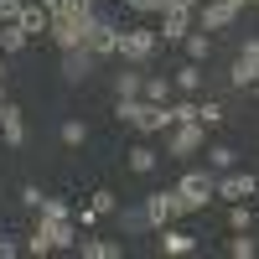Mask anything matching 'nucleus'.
Wrapping results in <instances>:
<instances>
[{"label":"nucleus","instance_id":"1","mask_svg":"<svg viewBox=\"0 0 259 259\" xmlns=\"http://www.w3.org/2000/svg\"><path fill=\"white\" fill-rule=\"evenodd\" d=\"M119 119H124L130 130H140V135H161V130L171 124V109L135 94V99H119Z\"/></svg>","mask_w":259,"mask_h":259},{"label":"nucleus","instance_id":"2","mask_svg":"<svg viewBox=\"0 0 259 259\" xmlns=\"http://www.w3.org/2000/svg\"><path fill=\"white\" fill-rule=\"evenodd\" d=\"M156 31L150 26H119V47H114V57L119 62H130V68H145L150 57H156Z\"/></svg>","mask_w":259,"mask_h":259},{"label":"nucleus","instance_id":"3","mask_svg":"<svg viewBox=\"0 0 259 259\" xmlns=\"http://www.w3.org/2000/svg\"><path fill=\"white\" fill-rule=\"evenodd\" d=\"M177 197H182V212H197V207H207L212 197H218V171H187V177L177 182Z\"/></svg>","mask_w":259,"mask_h":259},{"label":"nucleus","instance_id":"4","mask_svg":"<svg viewBox=\"0 0 259 259\" xmlns=\"http://www.w3.org/2000/svg\"><path fill=\"white\" fill-rule=\"evenodd\" d=\"M161 135H166V156H197V150L207 145V124L202 119H182V124H166L161 130Z\"/></svg>","mask_w":259,"mask_h":259},{"label":"nucleus","instance_id":"5","mask_svg":"<svg viewBox=\"0 0 259 259\" xmlns=\"http://www.w3.org/2000/svg\"><path fill=\"white\" fill-rule=\"evenodd\" d=\"M83 47H89L94 57H114V47H119V21H109V16H89V26H83Z\"/></svg>","mask_w":259,"mask_h":259},{"label":"nucleus","instance_id":"6","mask_svg":"<svg viewBox=\"0 0 259 259\" xmlns=\"http://www.w3.org/2000/svg\"><path fill=\"white\" fill-rule=\"evenodd\" d=\"M145 218H150V233L166 228V223H177V218H182V197H177V187L150 192V197H145Z\"/></svg>","mask_w":259,"mask_h":259},{"label":"nucleus","instance_id":"7","mask_svg":"<svg viewBox=\"0 0 259 259\" xmlns=\"http://www.w3.org/2000/svg\"><path fill=\"white\" fill-rule=\"evenodd\" d=\"M254 192H259V177H254V171H239V166H233V171H218V197L249 202Z\"/></svg>","mask_w":259,"mask_h":259},{"label":"nucleus","instance_id":"8","mask_svg":"<svg viewBox=\"0 0 259 259\" xmlns=\"http://www.w3.org/2000/svg\"><path fill=\"white\" fill-rule=\"evenodd\" d=\"M192 21H197L202 31H223L228 21H239V6H228V0H202V6H197V16H192Z\"/></svg>","mask_w":259,"mask_h":259},{"label":"nucleus","instance_id":"9","mask_svg":"<svg viewBox=\"0 0 259 259\" xmlns=\"http://www.w3.org/2000/svg\"><path fill=\"white\" fill-rule=\"evenodd\" d=\"M36 228L52 239V249H78V233H83L73 218H41V212H36Z\"/></svg>","mask_w":259,"mask_h":259},{"label":"nucleus","instance_id":"10","mask_svg":"<svg viewBox=\"0 0 259 259\" xmlns=\"http://www.w3.org/2000/svg\"><path fill=\"white\" fill-rule=\"evenodd\" d=\"M0 140H6L11 150L26 145V119H21V109H16L11 99H0Z\"/></svg>","mask_w":259,"mask_h":259},{"label":"nucleus","instance_id":"11","mask_svg":"<svg viewBox=\"0 0 259 259\" xmlns=\"http://www.w3.org/2000/svg\"><path fill=\"white\" fill-rule=\"evenodd\" d=\"M156 233H161V239H156L161 254H197V249H202V239H197V233H187V228H171V223H166V228H156Z\"/></svg>","mask_w":259,"mask_h":259},{"label":"nucleus","instance_id":"12","mask_svg":"<svg viewBox=\"0 0 259 259\" xmlns=\"http://www.w3.org/2000/svg\"><path fill=\"white\" fill-rule=\"evenodd\" d=\"M94 52L89 47H62V73H68V83H83V78H89L94 73Z\"/></svg>","mask_w":259,"mask_h":259},{"label":"nucleus","instance_id":"13","mask_svg":"<svg viewBox=\"0 0 259 259\" xmlns=\"http://www.w3.org/2000/svg\"><path fill=\"white\" fill-rule=\"evenodd\" d=\"M171 83H177V94H192V99H197V94H202V62H192V57H187L182 68L171 73Z\"/></svg>","mask_w":259,"mask_h":259},{"label":"nucleus","instance_id":"14","mask_svg":"<svg viewBox=\"0 0 259 259\" xmlns=\"http://www.w3.org/2000/svg\"><path fill=\"white\" fill-rule=\"evenodd\" d=\"M171 94H177V83H171L166 73H145V83H140V99H150V104H171Z\"/></svg>","mask_w":259,"mask_h":259},{"label":"nucleus","instance_id":"15","mask_svg":"<svg viewBox=\"0 0 259 259\" xmlns=\"http://www.w3.org/2000/svg\"><path fill=\"white\" fill-rule=\"evenodd\" d=\"M192 31V11H161V31L156 36H166V41H182Z\"/></svg>","mask_w":259,"mask_h":259},{"label":"nucleus","instance_id":"16","mask_svg":"<svg viewBox=\"0 0 259 259\" xmlns=\"http://www.w3.org/2000/svg\"><path fill=\"white\" fill-rule=\"evenodd\" d=\"M78 254L83 259H119L124 244H114V239H83V233H78Z\"/></svg>","mask_w":259,"mask_h":259},{"label":"nucleus","instance_id":"17","mask_svg":"<svg viewBox=\"0 0 259 259\" xmlns=\"http://www.w3.org/2000/svg\"><path fill=\"white\" fill-rule=\"evenodd\" d=\"M47 26H52V16H47V6H21V31L26 36H47Z\"/></svg>","mask_w":259,"mask_h":259},{"label":"nucleus","instance_id":"18","mask_svg":"<svg viewBox=\"0 0 259 259\" xmlns=\"http://www.w3.org/2000/svg\"><path fill=\"white\" fill-rule=\"evenodd\" d=\"M182 47H187L192 62H207V52H212V31H187V36H182Z\"/></svg>","mask_w":259,"mask_h":259},{"label":"nucleus","instance_id":"19","mask_svg":"<svg viewBox=\"0 0 259 259\" xmlns=\"http://www.w3.org/2000/svg\"><path fill=\"white\" fill-rule=\"evenodd\" d=\"M156 166H161V150H150V145H135V150H130V171H140V177H150Z\"/></svg>","mask_w":259,"mask_h":259},{"label":"nucleus","instance_id":"20","mask_svg":"<svg viewBox=\"0 0 259 259\" xmlns=\"http://www.w3.org/2000/svg\"><path fill=\"white\" fill-rule=\"evenodd\" d=\"M52 11H62V16H73V21H83V26H89L94 0H52ZM52 11H47V16H52Z\"/></svg>","mask_w":259,"mask_h":259},{"label":"nucleus","instance_id":"21","mask_svg":"<svg viewBox=\"0 0 259 259\" xmlns=\"http://www.w3.org/2000/svg\"><path fill=\"white\" fill-rule=\"evenodd\" d=\"M26 31H21V21H6V26H0V52H21V47H26Z\"/></svg>","mask_w":259,"mask_h":259},{"label":"nucleus","instance_id":"22","mask_svg":"<svg viewBox=\"0 0 259 259\" xmlns=\"http://www.w3.org/2000/svg\"><path fill=\"white\" fill-rule=\"evenodd\" d=\"M207 166L212 171H233V166H239V150H233V145H207Z\"/></svg>","mask_w":259,"mask_h":259},{"label":"nucleus","instance_id":"23","mask_svg":"<svg viewBox=\"0 0 259 259\" xmlns=\"http://www.w3.org/2000/svg\"><path fill=\"white\" fill-rule=\"evenodd\" d=\"M119 228H124V233H150V218H145V202H140V207H124V212H119Z\"/></svg>","mask_w":259,"mask_h":259},{"label":"nucleus","instance_id":"24","mask_svg":"<svg viewBox=\"0 0 259 259\" xmlns=\"http://www.w3.org/2000/svg\"><path fill=\"white\" fill-rule=\"evenodd\" d=\"M197 119H202L207 130H212V124H223V104H218V99H202V94H197Z\"/></svg>","mask_w":259,"mask_h":259},{"label":"nucleus","instance_id":"25","mask_svg":"<svg viewBox=\"0 0 259 259\" xmlns=\"http://www.w3.org/2000/svg\"><path fill=\"white\" fill-rule=\"evenodd\" d=\"M228 254H233V259H254V254H259V244L249 239V228H239V239H228Z\"/></svg>","mask_w":259,"mask_h":259},{"label":"nucleus","instance_id":"26","mask_svg":"<svg viewBox=\"0 0 259 259\" xmlns=\"http://www.w3.org/2000/svg\"><path fill=\"white\" fill-rule=\"evenodd\" d=\"M166 109H171V124H182V119H197V99H192V94H187V99H171Z\"/></svg>","mask_w":259,"mask_h":259},{"label":"nucleus","instance_id":"27","mask_svg":"<svg viewBox=\"0 0 259 259\" xmlns=\"http://www.w3.org/2000/svg\"><path fill=\"white\" fill-rule=\"evenodd\" d=\"M140 83H145V73H119V78H114V94H119V99H135Z\"/></svg>","mask_w":259,"mask_h":259},{"label":"nucleus","instance_id":"28","mask_svg":"<svg viewBox=\"0 0 259 259\" xmlns=\"http://www.w3.org/2000/svg\"><path fill=\"white\" fill-rule=\"evenodd\" d=\"M89 140V124L83 119H62V145H83Z\"/></svg>","mask_w":259,"mask_h":259},{"label":"nucleus","instance_id":"29","mask_svg":"<svg viewBox=\"0 0 259 259\" xmlns=\"http://www.w3.org/2000/svg\"><path fill=\"white\" fill-rule=\"evenodd\" d=\"M41 218H73V202H62V197H41Z\"/></svg>","mask_w":259,"mask_h":259},{"label":"nucleus","instance_id":"30","mask_svg":"<svg viewBox=\"0 0 259 259\" xmlns=\"http://www.w3.org/2000/svg\"><path fill=\"white\" fill-rule=\"evenodd\" d=\"M21 249L41 259V254H52V239H47V233H41V228H31V233H26V244H21Z\"/></svg>","mask_w":259,"mask_h":259},{"label":"nucleus","instance_id":"31","mask_svg":"<svg viewBox=\"0 0 259 259\" xmlns=\"http://www.w3.org/2000/svg\"><path fill=\"white\" fill-rule=\"evenodd\" d=\"M239 62H244V68H249L254 78H259V36H249L244 47H239Z\"/></svg>","mask_w":259,"mask_h":259},{"label":"nucleus","instance_id":"32","mask_svg":"<svg viewBox=\"0 0 259 259\" xmlns=\"http://www.w3.org/2000/svg\"><path fill=\"white\" fill-rule=\"evenodd\" d=\"M94 212H99V218L119 212V197H114V192H94Z\"/></svg>","mask_w":259,"mask_h":259},{"label":"nucleus","instance_id":"33","mask_svg":"<svg viewBox=\"0 0 259 259\" xmlns=\"http://www.w3.org/2000/svg\"><path fill=\"white\" fill-rule=\"evenodd\" d=\"M249 223H254V218H249V202H233V207H228V228L239 233V228H249Z\"/></svg>","mask_w":259,"mask_h":259},{"label":"nucleus","instance_id":"34","mask_svg":"<svg viewBox=\"0 0 259 259\" xmlns=\"http://www.w3.org/2000/svg\"><path fill=\"white\" fill-rule=\"evenodd\" d=\"M228 83H233V89H249V83H254V73L244 68L239 57H233V68H228Z\"/></svg>","mask_w":259,"mask_h":259},{"label":"nucleus","instance_id":"35","mask_svg":"<svg viewBox=\"0 0 259 259\" xmlns=\"http://www.w3.org/2000/svg\"><path fill=\"white\" fill-rule=\"evenodd\" d=\"M124 6L135 11V16H161V6H166V0H124Z\"/></svg>","mask_w":259,"mask_h":259},{"label":"nucleus","instance_id":"36","mask_svg":"<svg viewBox=\"0 0 259 259\" xmlns=\"http://www.w3.org/2000/svg\"><path fill=\"white\" fill-rule=\"evenodd\" d=\"M73 223H78V228H94V223H99V212H94V202H83V207H73Z\"/></svg>","mask_w":259,"mask_h":259},{"label":"nucleus","instance_id":"37","mask_svg":"<svg viewBox=\"0 0 259 259\" xmlns=\"http://www.w3.org/2000/svg\"><path fill=\"white\" fill-rule=\"evenodd\" d=\"M21 6H26V0H0V26H6V21H21Z\"/></svg>","mask_w":259,"mask_h":259},{"label":"nucleus","instance_id":"38","mask_svg":"<svg viewBox=\"0 0 259 259\" xmlns=\"http://www.w3.org/2000/svg\"><path fill=\"white\" fill-rule=\"evenodd\" d=\"M41 197H47L41 187H26V192H21V202H26V207H41Z\"/></svg>","mask_w":259,"mask_h":259},{"label":"nucleus","instance_id":"39","mask_svg":"<svg viewBox=\"0 0 259 259\" xmlns=\"http://www.w3.org/2000/svg\"><path fill=\"white\" fill-rule=\"evenodd\" d=\"M197 6H202V0H166L161 11H197Z\"/></svg>","mask_w":259,"mask_h":259},{"label":"nucleus","instance_id":"40","mask_svg":"<svg viewBox=\"0 0 259 259\" xmlns=\"http://www.w3.org/2000/svg\"><path fill=\"white\" fill-rule=\"evenodd\" d=\"M16 254H21V244H16V239H0V259H16Z\"/></svg>","mask_w":259,"mask_h":259},{"label":"nucleus","instance_id":"41","mask_svg":"<svg viewBox=\"0 0 259 259\" xmlns=\"http://www.w3.org/2000/svg\"><path fill=\"white\" fill-rule=\"evenodd\" d=\"M0 99H6V73H0Z\"/></svg>","mask_w":259,"mask_h":259},{"label":"nucleus","instance_id":"42","mask_svg":"<svg viewBox=\"0 0 259 259\" xmlns=\"http://www.w3.org/2000/svg\"><path fill=\"white\" fill-rule=\"evenodd\" d=\"M228 6H239V11H244V6H249V0H228Z\"/></svg>","mask_w":259,"mask_h":259},{"label":"nucleus","instance_id":"43","mask_svg":"<svg viewBox=\"0 0 259 259\" xmlns=\"http://www.w3.org/2000/svg\"><path fill=\"white\" fill-rule=\"evenodd\" d=\"M249 89H254V99H259V78H254V83H249Z\"/></svg>","mask_w":259,"mask_h":259},{"label":"nucleus","instance_id":"44","mask_svg":"<svg viewBox=\"0 0 259 259\" xmlns=\"http://www.w3.org/2000/svg\"><path fill=\"white\" fill-rule=\"evenodd\" d=\"M0 57H6V52H0ZM0 73H6V62H0Z\"/></svg>","mask_w":259,"mask_h":259},{"label":"nucleus","instance_id":"45","mask_svg":"<svg viewBox=\"0 0 259 259\" xmlns=\"http://www.w3.org/2000/svg\"><path fill=\"white\" fill-rule=\"evenodd\" d=\"M254 6H259V0H254Z\"/></svg>","mask_w":259,"mask_h":259}]
</instances>
